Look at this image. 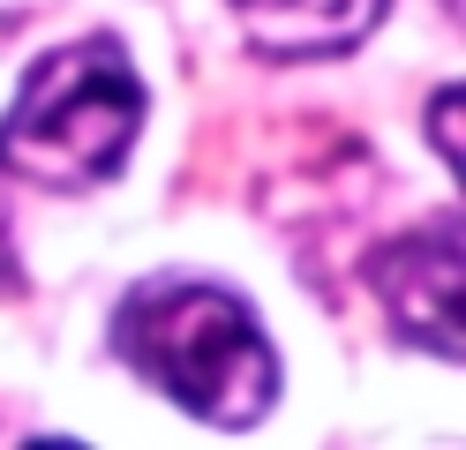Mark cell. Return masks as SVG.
Masks as SVG:
<instances>
[{
	"instance_id": "obj_1",
	"label": "cell",
	"mask_w": 466,
	"mask_h": 450,
	"mask_svg": "<svg viewBox=\"0 0 466 450\" xmlns=\"http://www.w3.org/2000/svg\"><path fill=\"white\" fill-rule=\"evenodd\" d=\"M113 353L211 428H256L279 405V353L241 293L211 278H151L113 308Z\"/></svg>"
},
{
	"instance_id": "obj_2",
	"label": "cell",
	"mask_w": 466,
	"mask_h": 450,
	"mask_svg": "<svg viewBox=\"0 0 466 450\" xmlns=\"http://www.w3.org/2000/svg\"><path fill=\"white\" fill-rule=\"evenodd\" d=\"M143 75L121 38L53 45L0 120V173L31 188H106L143 135Z\"/></svg>"
},
{
	"instance_id": "obj_3",
	"label": "cell",
	"mask_w": 466,
	"mask_h": 450,
	"mask_svg": "<svg viewBox=\"0 0 466 450\" xmlns=\"http://www.w3.org/2000/svg\"><path fill=\"white\" fill-rule=\"evenodd\" d=\"M376 293L406 345H429L436 360H459V225H436L429 240L406 233L399 248L369 263Z\"/></svg>"
},
{
	"instance_id": "obj_4",
	"label": "cell",
	"mask_w": 466,
	"mask_h": 450,
	"mask_svg": "<svg viewBox=\"0 0 466 450\" xmlns=\"http://www.w3.org/2000/svg\"><path fill=\"white\" fill-rule=\"evenodd\" d=\"M241 38L271 60H339L354 53L391 0H226Z\"/></svg>"
},
{
	"instance_id": "obj_5",
	"label": "cell",
	"mask_w": 466,
	"mask_h": 450,
	"mask_svg": "<svg viewBox=\"0 0 466 450\" xmlns=\"http://www.w3.org/2000/svg\"><path fill=\"white\" fill-rule=\"evenodd\" d=\"M451 120H459V90H436V143H444V158L459 165V128Z\"/></svg>"
},
{
	"instance_id": "obj_6",
	"label": "cell",
	"mask_w": 466,
	"mask_h": 450,
	"mask_svg": "<svg viewBox=\"0 0 466 450\" xmlns=\"http://www.w3.org/2000/svg\"><path fill=\"white\" fill-rule=\"evenodd\" d=\"M15 285V240H8V218H0V293Z\"/></svg>"
}]
</instances>
